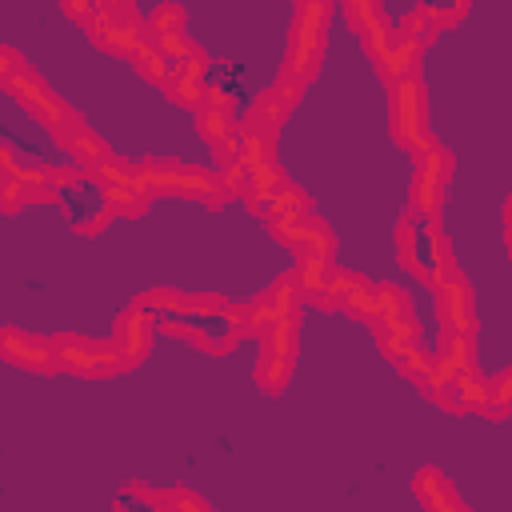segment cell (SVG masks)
Masks as SVG:
<instances>
[{
	"label": "cell",
	"mask_w": 512,
	"mask_h": 512,
	"mask_svg": "<svg viewBox=\"0 0 512 512\" xmlns=\"http://www.w3.org/2000/svg\"><path fill=\"white\" fill-rule=\"evenodd\" d=\"M416 496H420V504H428V508H460V500L452 496L448 480H444L436 468H424V472L416 476Z\"/></svg>",
	"instance_id": "cell-9"
},
{
	"label": "cell",
	"mask_w": 512,
	"mask_h": 512,
	"mask_svg": "<svg viewBox=\"0 0 512 512\" xmlns=\"http://www.w3.org/2000/svg\"><path fill=\"white\" fill-rule=\"evenodd\" d=\"M388 112H392V136H396L400 148L424 152V148L436 144V140L428 136V128H424V88H420L416 76H400V80H392Z\"/></svg>",
	"instance_id": "cell-2"
},
{
	"label": "cell",
	"mask_w": 512,
	"mask_h": 512,
	"mask_svg": "<svg viewBox=\"0 0 512 512\" xmlns=\"http://www.w3.org/2000/svg\"><path fill=\"white\" fill-rule=\"evenodd\" d=\"M4 84L20 96V104H24L36 120H44V124H64V120H68V108L60 104V96H52V92L44 88V80H40V76H32L28 68L12 72Z\"/></svg>",
	"instance_id": "cell-5"
},
{
	"label": "cell",
	"mask_w": 512,
	"mask_h": 512,
	"mask_svg": "<svg viewBox=\"0 0 512 512\" xmlns=\"http://www.w3.org/2000/svg\"><path fill=\"white\" fill-rule=\"evenodd\" d=\"M28 200H24V180L20 176H4L0 180V208L4 212H20Z\"/></svg>",
	"instance_id": "cell-13"
},
{
	"label": "cell",
	"mask_w": 512,
	"mask_h": 512,
	"mask_svg": "<svg viewBox=\"0 0 512 512\" xmlns=\"http://www.w3.org/2000/svg\"><path fill=\"white\" fill-rule=\"evenodd\" d=\"M52 352H56V364H64L76 376H112L116 368H124L112 344H96L84 336H56Z\"/></svg>",
	"instance_id": "cell-4"
},
{
	"label": "cell",
	"mask_w": 512,
	"mask_h": 512,
	"mask_svg": "<svg viewBox=\"0 0 512 512\" xmlns=\"http://www.w3.org/2000/svg\"><path fill=\"white\" fill-rule=\"evenodd\" d=\"M0 356H8L20 368H36V372H52L56 368V352L52 340H36L20 328H4L0 332Z\"/></svg>",
	"instance_id": "cell-8"
},
{
	"label": "cell",
	"mask_w": 512,
	"mask_h": 512,
	"mask_svg": "<svg viewBox=\"0 0 512 512\" xmlns=\"http://www.w3.org/2000/svg\"><path fill=\"white\" fill-rule=\"evenodd\" d=\"M420 12H424L436 28H444V24H456V20L468 12V0H420Z\"/></svg>",
	"instance_id": "cell-11"
},
{
	"label": "cell",
	"mask_w": 512,
	"mask_h": 512,
	"mask_svg": "<svg viewBox=\"0 0 512 512\" xmlns=\"http://www.w3.org/2000/svg\"><path fill=\"white\" fill-rule=\"evenodd\" d=\"M148 32H152V36H160V32H184V8H176V4H160V8H152V16H148Z\"/></svg>",
	"instance_id": "cell-12"
},
{
	"label": "cell",
	"mask_w": 512,
	"mask_h": 512,
	"mask_svg": "<svg viewBox=\"0 0 512 512\" xmlns=\"http://www.w3.org/2000/svg\"><path fill=\"white\" fill-rule=\"evenodd\" d=\"M452 180V156L432 144L424 152H416V176H412V212L420 216H436L440 212V200H444V188Z\"/></svg>",
	"instance_id": "cell-3"
},
{
	"label": "cell",
	"mask_w": 512,
	"mask_h": 512,
	"mask_svg": "<svg viewBox=\"0 0 512 512\" xmlns=\"http://www.w3.org/2000/svg\"><path fill=\"white\" fill-rule=\"evenodd\" d=\"M328 20H332V0H300L292 44H288V68H284L288 80H296V84H308L312 80L320 56H324Z\"/></svg>",
	"instance_id": "cell-1"
},
{
	"label": "cell",
	"mask_w": 512,
	"mask_h": 512,
	"mask_svg": "<svg viewBox=\"0 0 512 512\" xmlns=\"http://www.w3.org/2000/svg\"><path fill=\"white\" fill-rule=\"evenodd\" d=\"M436 292H440V320H444V332H472V288L464 284V276L456 268H448L440 280H436Z\"/></svg>",
	"instance_id": "cell-6"
},
{
	"label": "cell",
	"mask_w": 512,
	"mask_h": 512,
	"mask_svg": "<svg viewBox=\"0 0 512 512\" xmlns=\"http://www.w3.org/2000/svg\"><path fill=\"white\" fill-rule=\"evenodd\" d=\"M152 324H156V316H148L140 304L128 308V312L116 320V340H112V348H116V356H120L124 368L144 360V352H148V344H152Z\"/></svg>",
	"instance_id": "cell-7"
},
{
	"label": "cell",
	"mask_w": 512,
	"mask_h": 512,
	"mask_svg": "<svg viewBox=\"0 0 512 512\" xmlns=\"http://www.w3.org/2000/svg\"><path fill=\"white\" fill-rule=\"evenodd\" d=\"M196 124H200V136L208 140V144H220V140H228L232 132H236V124H232V116L224 112V108H200V116H196Z\"/></svg>",
	"instance_id": "cell-10"
},
{
	"label": "cell",
	"mask_w": 512,
	"mask_h": 512,
	"mask_svg": "<svg viewBox=\"0 0 512 512\" xmlns=\"http://www.w3.org/2000/svg\"><path fill=\"white\" fill-rule=\"evenodd\" d=\"M24 68V60H20V52H12V48H0V80H8L12 72H20Z\"/></svg>",
	"instance_id": "cell-14"
}]
</instances>
